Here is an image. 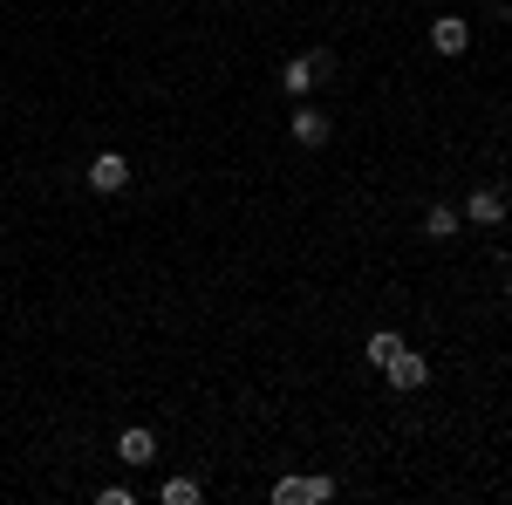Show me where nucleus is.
Returning a JSON list of instances; mask_svg holds the SVG:
<instances>
[{
    "label": "nucleus",
    "instance_id": "obj_1",
    "mask_svg": "<svg viewBox=\"0 0 512 505\" xmlns=\"http://www.w3.org/2000/svg\"><path fill=\"white\" fill-rule=\"evenodd\" d=\"M328 76V48H308V55H294L287 69H280V82H287V96H308L315 82Z\"/></svg>",
    "mask_w": 512,
    "mask_h": 505
},
{
    "label": "nucleus",
    "instance_id": "obj_2",
    "mask_svg": "<svg viewBox=\"0 0 512 505\" xmlns=\"http://www.w3.org/2000/svg\"><path fill=\"white\" fill-rule=\"evenodd\" d=\"M123 185H130V164H123L117 151H96L89 157V192H103V198H117Z\"/></svg>",
    "mask_w": 512,
    "mask_h": 505
},
{
    "label": "nucleus",
    "instance_id": "obj_3",
    "mask_svg": "<svg viewBox=\"0 0 512 505\" xmlns=\"http://www.w3.org/2000/svg\"><path fill=\"white\" fill-rule=\"evenodd\" d=\"M335 499V478H280L274 485V505H321Z\"/></svg>",
    "mask_w": 512,
    "mask_h": 505
},
{
    "label": "nucleus",
    "instance_id": "obj_4",
    "mask_svg": "<svg viewBox=\"0 0 512 505\" xmlns=\"http://www.w3.org/2000/svg\"><path fill=\"white\" fill-rule=\"evenodd\" d=\"M383 376H390L396 389H424V383H431V362H424L417 349H396L390 362H383Z\"/></svg>",
    "mask_w": 512,
    "mask_h": 505
},
{
    "label": "nucleus",
    "instance_id": "obj_5",
    "mask_svg": "<svg viewBox=\"0 0 512 505\" xmlns=\"http://www.w3.org/2000/svg\"><path fill=\"white\" fill-rule=\"evenodd\" d=\"M431 48H437V55H465V48H472V21L437 14V21H431Z\"/></svg>",
    "mask_w": 512,
    "mask_h": 505
},
{
    "label": "nucleus",
    "instance_id": "obj_6",
    "mask_svg": "<svg viewBox=\"0 0 512 505\" xmlns=\"http://www.w3.org/2000/svg\"><path fill=\"white\" fill-rule=\"evenodd\" d=\"M465 219H472V226H499V219H506V192H499V185H478V192L465 198Z\"/></svg>",
    "mask_w": 512,
    "mask_h": 505
},
{
    "label": "nucleus",
    "instance_id": "obj_7",
    "mask_svg": "<svg viewBox=\"0 0 512 505\" xmlns=\"http://www.w3.org/2000/svg\"><path fill=\"white\" fill-rule=\"evenodd\" d=\"M294 144H301V151H321V144H328V117H321V110H294Z\"/></svg>",
    "mask_w": 512,
    "mask_h": 505
},
{
    "label": "nucleus",
    "instance_id": "obj_8",
    "mask_svg": "<svg viewBox=\"0 0 512 505\" xmlns=\"http://www.w3.org/2000/svg\"><path fill=\"white\" fill-rule=\"evenodd\" d=\"M123 465H151V458H158V437H151V430H123Z\"/></svg>",
    "mask_w": 512,
    "mask_h": 505
},
{
    "label": "nucleus",
    "instance_id": "obj_9",
    "mask_svg": "<svg viewBox=\"0 0 512 505\" xmlns=\"http://www.w3.org/2000/svg\"><path fill=\"white\" fill-rule=\"evenodd\" d=\"M458 226H465V212H458V205H431V212H424V233H431V239H451Z\"/></svg>",
    "mask_w": 512,
    "mask_h": 505
},
{
    "label": "nucleus",
    "instance_id": "obj_10",
    "mask_svg": "<svg viewBox=\"0 0 512 505\" xmlns=\"http://www.w3.org/2000/svg\"><path fill=\"white\" fill-rule=\"evenodd\" d=\"M396 349H403V335H390V328H376V335H369V349H362V355H369V362L383 369V362H390Z\"/></svg>",
    "mask_w": 512,
    "mask_h": 505
},
{
    "label": "nucleus",
    "instance_id": "obj_11",
    "mask_svg": "<svg viewBox=\"0 0 512 505\" xmlns=\"http://www.w3.org/2000/svg\"><path fill=\"white\" fill-rule=\"evenodd\" d=\"M158 499H164V505H198V485H192V478H164Z\"/></svg>",
    "mask_w": 512,
    "mask_h": 505
},
{
    "label": "nucleus",
    "instance_id": "obj_12",
    "mask_svg": "<svg viewBox=\"0 0 512 505\" xmlns=\"http://www.w3.org/2000/svg\"><path fill=\"white\" fill-rule=\"evenodd\" d=\"M506 301H512V280H506Z\"/></svg>",
    "mask_w": 512,
    "mask_h": 505
}]
</instances>
